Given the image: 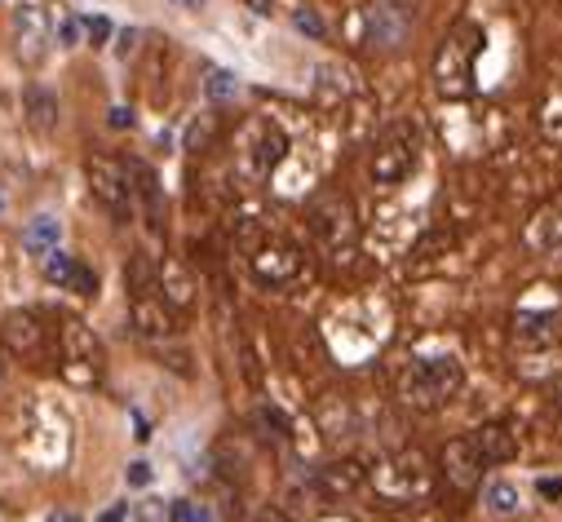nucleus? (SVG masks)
Masks as SVG:
<instances>
[{
  "label": "nucleus",
  "mask_w": 562,
  "mask_h": 522,
  "mask_svg": "<svg viewBox=\"0 0 562 522\" xmlns=\"http://www.w3.org/2000/svg\"><path fill=\"white\" fill-rule=\"evenodd\" d=\"M58 345H63V376L71 385H80V389L98 385V376H102V345H98V337L80 319H67L58 328Z\"/></svg>",
  "instance_id": "39448f33"
},
{
  "label": "nucleus",
  "mask_w": 562,
  "mask_h": 522,
  "mask_svg": "<svg viewBox=\"0 0 562 522\" xmlns=\"http://www.w3.org/2000/svg\"><path fill=\"white\" fill-rule=\"evenodd\" d=\"M58 239H63V226L54 217H32V226L23 230V248L32 257H49L58 248Z\"/></svg>",
  "instance_id": "aec40b11"
},
{
  "label": "nucleus",
  "mask_w": 562,
  "mask_h": 522,
  "mask_svg": "<svg viewBox=\"0 0 562 522\" xmlns=\"http://www.w3.org/2000/svg\"><path fill=\"white\" fill-rule=\"evenodd\" d=\"M14 41H19V58L27 67H36L49 54V23H45V14L36 5H23L14 14Z\"/></svg>",
  "instance_id": "f8f14e48"
},
{
  "label": "nucleus",
  "mask_w": 562,
  "mask_h": 522,
  "mask_svg": "<svg viewBox=\"0 0 562 522\" xmlns=\"http://www.w3.org/2000/svg\"><path fill=\"white\" fill-rule=\"evenodd\" d=\"M45 280L58 284V288H71V293H80V297H93V293H98V275H93L89 266H80L76 257L58 252V248L45 257Z\"/></svg>",
  "instance_id": "4468645a"
},
{
  "label": "nucleus",
  "mask_w": 562,
  "mask_h": 522,
  "mask_svg": "<svg viewBox=\"0 0 562 522\" xmlns=\"http://www.w3.org/2000/svg\"><path fill=\"white\" fill-rule=\"evenodd\" d=\"M124 169H128V186H133V200L143 204L147 222L160 230V217H165V195H160V178H156V169H151V164H143V160H128Z\"/></svg>",
  "instance_id": "2eb2a0df"
},
{
  "label": "nucleus",
  "mask_w": 562,
  "mask_h": 522,
  "mask_svg": "<svg viewBox=\"0 0 562 522\" xmlns=\"http://www.w3.org/2000/svg\"><path fill=\"white\" fill-rule=\"evenodd\" d=\"M319 483H324L333 496H350V491H359V487L368 483V474H363L359 461H337V465L319 469Z\"/></svg>",
  "instance_id": "6ab92c4d"
},
{
  "label": "nucleus",
  "mask_w": 562,
  "mask_h": 522,
  "mask_svg": "<svg viewBox=\"0 0 562 522\" xmlns=\"http://www.w3.org/2000/svg\"><path fill=\"white\" fill-rule=\"evenodd\" d=\"M85 27H89V36H93V45H102V41L111 36V23H106V19H89Z\"/></svg>",
  "instance_id": "473e14b6"
},
{
  "label": "nucleus",
  "mask_w": 562,
  "mask_h": 522,
  "mask_svg": "<svg viewBox=\"0 0 562 522\" xmlns=\"http://www.w3.org/2000/svg\"><path fill=\"white\" fill-rule=\"evenodd\" d=\"M289 156V134L279 128L270 115H252L239 128V143H235V169L244 182H266Z\"/></svg>",
  "instance_id": "f257e3e1"
},
{
  "label": "nucleus",
  "mask_w": 562,
  "mask_h": 522,
  "mask_svg": "<svg viewBox=\"0 0 562 522\" xmlns=\"http://www.w3.org/2000/svg\"><path fill=\"white\" fill-rule=\"evenodd\" d=\"M160 293L169 297V306H191V297H195V284H191V275L178 266V261H165L160 266Z\"/></svg>",
  "instance_id": "412c9836"
},
{
  "label": "nucleus",
  "mask_w": 562,
  "mask_h": 522,
  "mask_svg": "<svg viewBox=\"0 0 562 522\" xmlns=\"http://www.w3.org/2000/svg\"><path fill=\"white\" fill-rule=\"evenodd\" d=\"M204 93H209L213 102H231V98L239 93V80H235V71H222V67H209V80H204Z\"/></svg>",
  "instance_id": "b1692460"
},
{
  "label": "nucleus",
  "mask_w": 562,
  "mask_h": 522,
  "mask_svg": "<svg viewBox=\"0 0 562 522\" xmlns=\"http://www.w3.org/2000/svg\"><path fill=\"white\" fill-rule=\"evenodd\" d=\"M558 408H562V381H558Z\"/></svg>",
  "instance_id": "ea45409f"
},
{
  "label": "nucleus",
  "mask_w": 562,
  "mask_h": 522,
  "mask_svg": "<svg viewBox=\"0 0 562 522\" xmlns=\"http://www.w3.org/2000/svg\"><path fill=\"white\" fill-rule=\"evenodd\" d=\"M23 106H27V124L36 128V134H49V128L58 124V98L45 84H27Z\"/></svg>",
  "instance_id": "a211bd4d"
},
{
  "label": "nucleus",
  "mask_w": 562,
  "mask_h": 522,
  "mask_svg": "<svg viewBox=\"0 0 562 522\" xmlns=\"http://www.w3.org/2000/svg\"><path fill=\"white\" fill-rule=\"evenodd\" d=\"M209 128H213V120H209V115L191 124V134H187V151H200V147L209 143Z\"/></svg>",
  "instance_id": "c85d7f7f"
},
{
  "label": "nucleus",
  "mask_w": 562,
  "mask_h": 522,
  "mask_svg": "<svg viewBox=\"0 0 562 522\" xmlns=\"http://www.w3.org/2000/svg\"><path fill=\"white\" fill-rule=\"evenodd\" d=\"M124 478H128V487H151V478H156V474H151V465H147V461H133Z\"/></svg>",
  "instance_id": "c756f323"
},
{
  "label": "nucleus",
  "mask_w": 562,
  "mask_h": 522,
  "mask_svg": "<svg viewBox=\"0 0 562 522\" xmlns=\"http://www.w3.org/2000/svg\"><path fill=\"white\" fill-rule=\"evenodd\" d=\"M252 275L257 284H270V288L293 284L302 275V252L293 243H266L252 252Z\"/></svg>",
  "instance_id": "9d476101"
},
{
  "label": "nucleus",
  "mask_w": 562,
  "mask_h": 522,
  "mask_svg": "<svg viewBox=\"0 0 562 522\" xmlns=\"http://www.w3.org/2000/svg\"><path fill=\"white\" fill-rule=\"evenodd\" d=\"M0 376H5V372H0Z\"/></svg>",
  "instance_id": "a19ab883"
},
{
  "label": "nucleus",
  "mask_w": 562,
  "mask_h": 522,
  "mask_svg": "<svg viewBox=\"0 0 562 522\" xmlns=\"http://www.w3.org/2000/svg\"><path fill=\"white\" fill-rule=\"evenodd\" d=\"M89 191H93V200H98L115 222H128V217H133V186H128V169H124L120 160L93 156V160H89Z\"/></svg>",
  "instance_id": "6e6552de"
},
{
  "label": "nucleus",
  "mask_w": 562,
  "mask_h": 522,
  "mask_svg": "<svg viewBox=\"0 0 562 522\" xmlns=\"http://www.w3.org/2000/svg\"><path fill=\"white\" fill-rule=\"evenodd\" d=\"M248 5H252L257 14H270V10H274V0H248Z\"/></svg>",
  "instance_id": "e433bc0d"
},
{
  "label": "nucleus",
  "mask_w": 562,
  "mask_h": 522,
  "mask_svg": "<svg viewBox=\"0 0 562 522\" xmlns=\"http://www.w3.org/2000/svg\"><path fill=\"white\" fill-rule=\"evenodd\" d=\"M124 518H128V504H111V509H106L98 522H124Z\"/></svg>",
  "instance_id": "f704fd0d"
},
{
  "label": "nucleus",
  "mask_w": 562,
  "mask_h": 522,
  "mask_svg": "<svg viewBox=\"0 0 562 522\" xmlns=\"http://www.w3.org/2000/svg\"><path fill=\"white\" fill-rule=\"evenodd\" d=\"M178 10H204V0H173Z\"/></svg>",
  "instance_id": "4c0bfd02"
},
{
  "label": "nucleus",
  "mask_w": 562,
  "mask_h": 522,
  "mask_svg": "<svg viewBox=\"0 0 562 522\" xmlns=\"http://www.w3.org/2000/svg\"><path fill=\"white\" fill-rule=\"evenodd\" d=\"M293 27H297V32H306V36H315V41H324V23H319V14H315V10H306V5H297V10H293Z\"/></svg>",
  "instance_id": "bb28decb"
},
{
  "label": "nucleus",
  "mask_w": 562,
  "mask_h": 522,
  "mask_svg": "<svg viewBox=\"0 0 562 522\" xmlns=\"http://www.w3.org/2000/svg\"><path fill=\"white\" fill-rule=\"evenodd\" d=\"M416 160H420V134H416V124L398 120V124H390L385 134L376 138L368 173H372L376 186H398L416 169Z\"/></svg>",
  "instance_id": "20e7f679"
},
{
  "label": "nucleus",
  "mask_w": 562,
  "mask_h": 522,
  "mask_svg": "<svg viewBox=\"0 0 562 522\" xmlns=\"http://www.w3.org/2000/svg\"><path fill=\"white\" fill-rule=\"evenodd\" d=\"M483 49V32L474 23H457L439 54H435V84L443 98H470L474 93V58Z\"/></svg>",
  "instance_id": "f03ea898"
},
{
  "label": "nucleus",
  "mask_w": 562,
  "mask_h": 522,
  "mask_svg": "<svg viewBox=\"0 0 562 522\" xmlns=\"http://www.w3.org/2000/svg\"><path fill=\"white\" fill-rule=\"evenodd\" d=\"M133 513H137V522H169V509H165L160 500H143Z\"/></svg>",
  "instance_id": "cd10ccee"
},
{
  "label": "nucleus",
  "mask_w": 562,
  "mask_h": 522,
  "mask_svg": "<svg viewBox=\"0 0 562 522\" xmlns=\"http://www.w3.org/2000/svg\"><path fill=\"white\" fill-rule=\"evenodd\" d=\"M470 443H474V452L483 456V465H505V461L518 456V434H514L509 425H501V421L479 425V430L470 434Z\"/></svg>",
  "instance_id": "dca6fc26"
},
{
  "label": "nucleus",
  "mask_w": 562,
  "mask_h": 522,
  "mask_svg": "<svg viewBox=\"0 0 562 522\" xmlns=\"http://www.w3.org/2000/svg\"><path fill=\"white\" fill-rule=\"evenodd\" d=\"M461 381H465V372H461V363H457L452 354L416 359V363H407V372L398 376V395H403V404L430 412V408H439V404H448V399L457 395Z\"/></svg>",
  "instance_id": "7ed1b4c3"
},
{
  "label": "nucleus",
  "mask_w": 562,
  "mask_h": 522,
  "mask_svg": "<svg viewBox=\"0 0 562 522\" xmlns=\"http://www.w3.org/2000/svg\"><path fill=\"white\" fill-rule=\"evenodd\" d=\"M536 491H540L544 500H562V478H540Z\"/></svg>",
  "instance_id": "7c9ffc66"
},
{
  "label": "nucleus",
  "mask_w": 562,
  "mask_h": 522,
  "mask_svg": "<svg viewBox=\"0 0 562 522\" xmlns=\"http://www.w3.org/2000/svg\"><path fill=\"white\" fill-rule=\"evenodd\" d=\"M169 522H213V513H209V504L173 500V504H169Z\"/></svg>",
  "instance_id": "a878e982"
},
{
  "label": "nucleus",
  "mask_w": 562,
  "mask_h": 522,
  "mask_svg": "<svg viewBox=\"0 0 562 522\" xmlns=\"http://www.w3.org/2000/svg\"><path fill=\"white\" fill-rule=\"evenodd\" d=\"M315 235L333 248V252H350L355 248V213L341 195H328L319 208H315Z\"/></svg>",
  "instance_id": "9b49d317"
},
{
  "label": "nucleus",
  "mask_w": 562,
  "mask_h": 522,
  "mask_svg": "<svg viewBox=\"0 0 562 522\" xmlns=\"http://www.w3.org/2000/svg\"><path fill=\"white\" fill-rule=\"evenodd\" d=\"M49 522H80V518H76V513H54Z\"/></svg>",
  "instance_id": "58836bf2"
},
{
  "label": "nucleus",
  "mask_w": 562,
  "mask_h": 522,
  "mask_svg": "<svg viewBox=\"0 0 562 522\" xmlns=\"http://www.w3.org/2000/svg\"><path fill=\"white\" fill-rule=\"evenodd\" d=\"M376 487L394 500H412V496H426L435 487V474H430V461L426 452H398L394 461H385L376 469Z\"/></svg>",
  "instance_id": "0eeeda50"
},
{
  "label": "nucleus",
  "mask_w": 562,
  "mask_h": 522,
  "mask_svg": "<svg viewBox=\"0 0 562 522\" xmlns=\"http://www.w3.org/2000/svg\"><path fill=\"white\" fill-rule=\"evenodd\" d=\"M133 324L151 341L173 337V315L165 310V297H133Z\"/></svg>",
  "instance_id": "f3484780"
},
{
  "label": "nucleus",
  "mask_w": 562,
  "mask_h": 522,
  "mask_svg": "<svg viewBox=\"0 0 562 522\" xmlns=\"http://www.w3.org/2000/svg\"><path fill=\"white\" fill-rule=\"evenodd\" d=\"M124 280H128V293H133V297H156V293H160V271L151 266L147 252H137V257L128 261V275H124Z\"/></svg>",
  "instance_id": "4be33fe9"
},
{
  "label": "nucleus",
  "mask_w": 562,
  "mask_h": 522,
  "mask_svg": "<svg viewBox=\"0 0 562 522\" xmlns=\"http://www.w3.org/2000/svg\"><path fill=\"white\" fill-rule=\"evenodd\" d=\"M443 478H448L452 487H461V491H474V487L483 483V456L474 452L470 439H452V443L443 447Z\"/></svg>",
  "instance_id": "ddd939ff"
},
{
  "label": "nucleus",
  "mask_w": 562,
  "mask_h": 522,
  "mask_svg": "<svg viewBox=\"0 0 562 522\" xmlns=\"http://www.w3.org/2000/svg\"><path fill=\"white\" fill-rule=\"evenodd\" d=\"M368 41L376 49H398L416 27V0H368Z\"/></svg>",
  "instance_id": "423d86ee"
},
{
  "label": "nucleus",
  "mask_w": 562,
  "mask_h": 522,
  "mask_svg": "<svg viewBox=\"0 0 562 522\" xmlns=\"http://www.w3.org/2000/svg\"><path fill=\"white\" fill-rule=\"evenodd\" d=\"M0 345H5V354L23 359V363L41 359L45 345H49L45 319H41L36 310H14V315H5V324H0Z\"/></svg>",
  "instance_id": "1a4fd4ad"
},
{
  "label": "nucleus",
  "mask_w": 562,
  "mask_h": 522,
  "mask_svg": "<svg viewBox=\"0 0 562 522\" xmlns=\"http://www.w3.org/2000/svg\"><path fill=\"white\" fill-rule=\"evenodd\" d=\"M58 41H63V45H76V41H80V23H76V19H63Z\"/></svg>",
  "instance_id": "2f4dec72"
},
{
  "label": "nucleus",
  "mask_w": 562,
  "mask_h": 522,
  "mask_svg": "<svg viewBox=\"0 0 562 522\" xmlns=\"http://www.w3.org/2000/svg\"><path fill=\"white\" fill-rule=\"evenodd\" d=\"M518 337H522L527 345H549V341L558 337V324H553L549 315H544V319H527V315H522V319H518Z\"/></svg>",
  "instance_id": "393cba45"
},
{
  "label": "nucleus",
  "mask_w": 562,
  "mask_h": 522,
  "mask_svg": "<svg viewBox=\"0 0 562 522\" xmlns=\"http://www.w3.org/2000/svg\"><path fill=\"white\" fill-rule=\"evenodd\" d=\"M483 509H487L492 518H509V513H518V487H514L509 478L487 483V487H483Z\"/></svg>",
  "instance_id": "5701e85b"
},
{
  "label": "nucleus",
  "mask_w": 562,
  "mask_h": 522,
  "mask_svg": "<svg viewBox=\"0 0 562 522\" xmlns=\"http://www.w3.org/2000/svg\"><path fill=\"white\" fill-rule=\"evenodd\" d=\"M111 124H115V128H124V124H133V115H128L124 106H115V111H111Z\"/></svg>",
  "instance_id": "c9c22d12"
},
{
  "label": "nucleus",
  "mask_w": 562,
  "mask_h": 522,
  "mask_svg": "<svg viewBox=\"0 0 562 522\" xmlns=\"http://www.w3.org/2000/svg\"><path fill=\"white\" fill-rule=\"evenodd\" d=\"M133 45H137V32H120V45H115V54H120V58H128V54H133Z\"/></svg>",
  "instance_id": "72a5a7b5"
}]
</instances>
